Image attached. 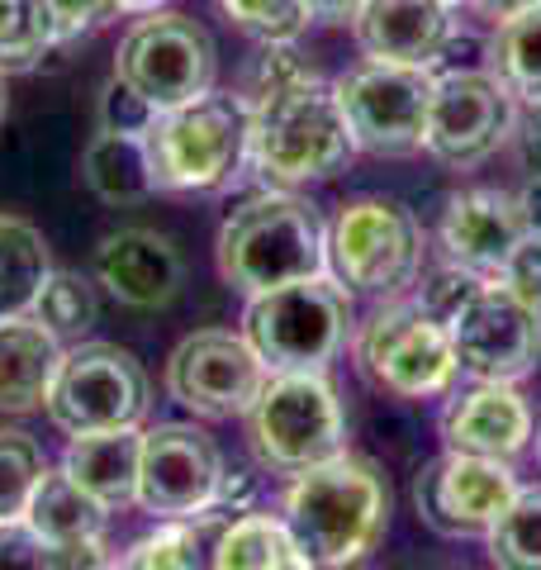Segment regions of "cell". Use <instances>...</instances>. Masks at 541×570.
Here are the masks:
<instances>
[{
    "mask_svg": "<svg viewBox=\"0 0 541 570\" xmlns=\"http://www.w3.org/2000/svg\"><path fill=\"white\" fill-rule=\"evenodd\" d=\"M167 0H105V14H153Z\"/></svg>",
    "mask_w": 541,
    "mask_h": 570,
    "instance_id": "cell-43",
    "label": "cell"
},
{
    "mask_svg": "<svg viewBox=\"0 0 541 570\" xmlns=\"http://www.w3.org/2000/svg\"><path fill=\"white\" fill-rule=\"evenodd\" d=\"M214 570H314V561L299 551L285 519L247 509L224 523L214 542Z\"/></svg>",
    "mask_w": 541,
    "mask_h": 570,
    "instance_id": "cell-24",
    "label": "cell"
},
{
    "mask_svg": "<svg viewBox=\"0 0 541 570\" xmlns=\"http://www.w3.org/2000/svg\"><path fill=\"white\" fill-rule=\"evenodd\" d=\"M352 333V291L328 272L247 295L243 337L266 371H323Z\"/></svg>",
    "mask_w": 541,
    "mask_h": 570,
    "instance_id": "cell-5",
    "label": "cell"
},
{
    "mask_svg": "<svg viewBox=\"0 0 541 570\" xmlns=\"http://www.w3.org/2000/svg\"><path fill=\"white\" fill-rule=\"evenodd\" d=\"M518 142H522V163L532 176H541V100H532L528 110L518 115Z\"/></svg>",
    "mask_w": 541,
    "mask_h": 570,
    "instance_id": "cell-39",
    "label": "cell"
},
{
    "mask_svg": "<svg viewBox=\"0 0 541 570\" xmlns=\"http://www.w3.org/2000/svg\"><path fill=\"white\" fill-rule=\"evenodd\" d=\"M6 110H10V96H6V71H0V124H6Z\"/></svg>",
    "mask_w": 541,
    "mask_h": 570,
    "instance_id": "cell-44",
    "label": "cell"
},
{
    "mask_svg": "<svg viewBox=\"0 0 541 570\" xmlns=\"http://www.w3.org/2000/svg\"><path fill=\"white\" fill-rule=\"evenodd\" d=\"M52 557H58V570H115L110 551H105L100 538H67V542H52Z\"/></svg>",
    "mask_w": 541,
    "mask_h": 570,
    "instance_id": "cell-37",
    "label": "cell"
},
{
    "mask_svg": "<svg viewBox=\"0 0 541 570\" xmlns=\"http://www.w3.org/2000/svg\"><path fill=\"white\" fill-rule=\"evenodd\" d=\"M43 471H48V461L39 442L29 433H6L0 428V519H24Z\"/></svg>",
    "mask_w": 541,
    "mask_h": 570,
    "instance_id": "cell-32",
    "label": "cell"
},
{
    "mask_svg": "<svg viewBox=\"0 0 541 570\" xmlns=\"http://www.w3.org/2000/svg\"><path fill=\"white\" fill-rule=\"evenodd\" d=\"M352 24L371 62L432 67L451 43V14L432 0H366Z\"/></svg>",
    "mask_w": 541,
    "mask_h": 570,
    "instance_id": "cell-20",
    "label": "cell"
},
{
    "mask_svg": "<svg viewBox=\"0 0 541 570\" xmlns=\"http://www.w3.org/2000/svg\"><path fill=\"white\" fill-rule=\"evenodd\" d=\"M361 6L366 0H304V10L314 14V20H328V24H342V20H356Z\"/></svg>",
    "mask_w": 541,
    "mask_h": 570,
    "instance_id": "cell-41",
    "label": "cell"
},
{
    "mask_svg": "<svg viewBox=\"0 0 541 570\" xmlns=\"http://www.w3.org/2000/svg\"><path fill=\"white\" fill-rule=\"evenodd\" d=\"M518 214H522V228L541 238V176H528V186L518 190Z\"/></svg>",
    "mask_w": 541,
    "mask_h": 570,
    "instance_id": "cell-40",
    "label": "cell"
},
{
    "mask_svg": "<svg viewBox=\"0 0 541 570\" xmlns=\"http://www.w3.org/2000/svg\"><path fill=\"white\" fill-rule=\"evenodd\" d=\"M219 6L233 24L262 43H295L299 29L309 24L304 0H219Z\"/></svg>",
    "mask_w": 541,
    "mask_h": 570,
    "instance_id": "cell-33",
    "label": "cell"
},
{
    "mask_svg": "<svg viewBox=\"0 0 541 570\" xmlns=\"http://www.w3.org/2000/svg\"><path fill=\"white\" fill-rule=\"evenodd\" d=\"M0 570H58V557L29 519H0Z\"/></svg>",
    "mask_w": 541,
    "mask_h": 570,
    "instance_id": "cell-34",
    "label": "cell"
},
{
    "mask_svg": "<svg viewBox=\"0 0 541 570\" xmlns=\"http://www.w3.org/2000/svg\"><path fill=\"white\" fill-rule=\"evenodd\" d=\"M356 366L371 385L400 400H432L456 381L451 333L423 299H394L356 337Z\"/></svg>",
    "mask_w": 541,
    "mask_h": 570,
    "instance_id": "cell-9",
    "label": "cell"
},
{
    "mask_svg": "<svg viewBox=\"0 0 541 570\" xmlns=\"http://www.w3.org/2000/svg\"><path fill=\"white\" fill-rule=\"evenodd\" d=\"M81 176L105 205H138V200H148V195H157L148 142L134 134L100 129L81 153Z\"/></svg>",
    "mask_w": 541,
    "mask_h": 570,
    "instance_id": "cell-23",
    "label": "cell"
},
{
    "mask_svg": "<svg viewBox=\"0 0 541 570\" xmlns=\"http://www.w3.org/2000/svg\"><path fill=\"white\" fill-rule=\"evenodd\" d=\"M390 523V485L375 461L337 452L285 490V528L314 570H352L375 551Z\"/></svg>",
    "mask_w": 541,
    "mask_h": 570,
    "instance_id": "cell-1",
    "label": "cell"
},
{
    "mask_svg": "<svg viewBox=\"0 0 541 570\" xmlns=\"http://www.w3.org/2000/svg\"><path fill=\"white\" fill-rule=\"evenodd\" d=\"M432 6H446V10H451V6H456V0H432Z\"/></svg>",
    "mask_w": 541,
    "mask_h": 570,
    "instance_id": "cell-45",
    "label": "cell"
},
{
    "mask_svg": "<svg viewBox=\"0 0 541 570\" xmlns=\"http://www.w3.org/2000/svg\"><path fill=\"white\" fill-rule=\"evenodd\" d=\"M328 272L337 285L371 299H400L423 272V228L400 200L361 195L328 228Z\"/></svg>",
    "mask_w": 541,
    "mask_h": 570,
    "instance_id": "cell-7",
    "label": "cell"
},
{
    "mask_svg": "<svg viewBox=\"0 0 541 570\" xmlns=\"http://www.w3.org/2000/svg\"><path fill=\"white\" fill-rule=\"evenodd\" d=\"M157 124V110L142 100L129 81L110 77V86L100 91V129L110 134H134V138H148V129Z\"/></svg>",
    "mask_w": 541,
    "mask_h": 570,
    "instance_id": "cell-35",
    "label": "cell"
},
{
    "mask_svg": "<svg viewBox=\"0 0 541 570\" xmlns=\"http://www.w3.org/2000/svg\"><path fill=\"white\" fill-rule=\"evenodd\" d=\"M247 105V163L276 186H304L347 167L356 142L328 81L304 77Z\"/></svg>",
    "mask_w": 541,
    "mask_h": 570,
    "instance_id": "cell-2",
    "label": "cell"
},
{
    "mask_svg": "<svg viewBox=\"0 0 541 570\" xmlns=\"http://www.w3.org/2000/svg\"><path fill=\"white\" fill-rule=\"evenodd\" d=\"M153 404L148 371L134 352L115 343H77L62 352V366L48 390V419L62 433H110V428H138Z\"/></svg>",
    "mask_w": 541,
    "mask_h": 570,
    "instance_id": "cell-10",
    "label": "cell"
},
{
    "mask_svg": "<svg viewBox=\"0 0 541 570\" xmlns=\"http://www.w3.org/2000/svg\"><path fill=\"white\" fill-rule=\"evenodd\" d=\"M494 570H541V490H518V499L484 532Z\"/></svg>",
    "mask_w": 541,
    "mask_h": 570,
    "instance_id": "cell-30",
    "label": "cell"
},
{
    "mask_svg": "<svg viewBox=\"0 0 541 570\" xmlns=\"http://www.w3.org/2000/svg\"><path fill=\"white\" fill-rule=\"evenodd\" d=\"M224 480V456L214 438L195 423H157L142 433L138 461V499L134 504L153 519H195L214 504Z\"/></svg>",
    "mask_w": 541,
    "mask_h": 570,
    "instance_id": "cell-16",
    "label": "cell"
},
{
    "mask_svg": "<svg viewBox=\"0 0 541 570\" xmlns=\"http://www.w3.org/2000/svg\"><path fill=\"white\" fill-rule=\"evenodd\" d=\"M432 71L400 62H361L347 77L333 81L347 134L361 153L375 157H409L423 153L427 138V105H432Z\"/></svg>",
    "mask_w": 541,
    "mask_h": 570,
    "instance_id": "cell-11",
    "label": "cell"
},
{
    "mask_svg": "<svg viewBox=\"0 0 541 570\" xmlns=\"http://www.w3.org/2000/svg\"><path fill=\"white\" fill-rule=\"evenodd\" d=\"M456 366L475 381H522L541 362V305L522 299L509 281L480 276L446 314Z\"/></svg>",
    "mask_w": 541,
    "mask_h": 570,
    "instance_id": "cell-8",
    "label": "cell"
},
{
    "mask_svg": "<svg viewBox=\"0 0 541 570\" xmlns=\"http://www.w3.org/2000/svg\"><path fill=\"white\" fill-rule=\"evenodd\" d=\"M270 371L252 352L243 333L228 328H200L171 352L167 362V395L186 404L200 419H233L247 414Z\"/></svg>",
    "mask_w": 541,
    "mask_h": 570,
    "instance_id": "cell-15",
    "label": "cell"
},
{
    "mask_svg": "<svg viewBox=\"0 0 541 570\" xmlns=\"http://www.w3.org/2000/svg\"><path fill=\"white\" fill-rule=\"evenodd\" d=\"M494 77L509 91L532 105L541 100V6L503 20L494 33Z\"/></svg>",
    "mask_w": 541,
    "mask_h": 570,
    "instance_id": "cell-27",
    "label": "cell"
},
{
    "mask_svg": "<svg viewBox=\"0 0 541 570\" xmlns=\"http://www.w3.org/2000/svg\"><path fill=\"white\" fill-rule=\"evenodd\" d=\"M537 456H541V433H537Z\"/></svg>",
    "mask_w": 541,
    "mask_h": 570,
    "instance_id": "cell-46",
    "label": "cell"
},
{
    "mask_svg": "<svg viewBox=\"0 0 541 570\" xmlns=\"http://www.w3.org/2000/svg\"><path fill=\"white\" fill-rule=\"evenodd\" d=\"M138 461H142L138 428H110V433L71 438L62 471L77 480L90 499H100L105 509H124L138 499Z\"/></svg>",
    "mask_w": 541,
    "mask_h": 570,
    "instance_id": "cell-22",
    "label": "cell"
},
{
    "mask_svg": "<svg viewBox=\"0 0 541 570\" xmlns=\"http://www.w3.org/2000/svg\"><path fill=\"white\" fill-rule=\"evenodd\" d=\"M39 324L58 337V343H81V337L96 328L100 318V299H96V285L77 272H48L39 299L29 309Z\"/></svg>",
    "mask_w": 541,
    "mask_h": 570,
    "instance_id": "cell-29",
    "label": "cell"
},
{
    "mask_svg": "<svg viewBox=\"0 0 541 570\" xmlns=\"http://www.w3.org/2000/svg\"><path fill=\"white\" fill-rule=\"evenodd\" d=\"M58 43L48 0H0V71H33Z\"/></svg>",
    "mask_w": 541,
    "mask_h": 570,
    "instance_id": "cell-28",
    "label": "cell"
},
{
    "mask_svg": "<svg viewBox=\"0 0 541 570\" xmlns=\"http://www.w3.org/2000/svg\"><path fill=\"white\" fill-rule=\"evenodd\" d=\"M52 272L48 243L20 214H0V318H20L33 309Z\"/></svg>",
    "mask_w": 541,
    "mask_h": 570,
    "instance_id": "cell-25",
    "label": "cell"
},
{
    "mask_svg": "<svg viewBox=\"0 0 541 570\" xmlns=\"http://www.w3.org/2000/svg\"><path fill=\"white\" fill-rule=\"evenodd\" d=\"M219 276L243 295L328 272V228L295 190H266L238 205L219 228Z\"/></svg>",
    "mask_w": 541,
    "mask_h": 570,
    "instance_id": "cell-3",
    "label": "cell"
},
{
    "mask_svg": "<svg viewBox=\"0 0 541 570\" xmlns=\"http://www.w3.org/2000/svg\"><path fill=\"white\" fill-rule=\"evenodd\" d=\"M209 523V513L195 519H161L148 538H138L115 570H200V528Z\"/></svg>",
    "mask_w": 541,
    "mask_h": 570,
    "instance_id": "cell-31",
    "label": "cell"
},
{
    "mask_svg": "<svg viewBox=\"0 0 541 570\" xmlns=\"http://www.w3.org/2000/svg\"><path fill=\"white\" fill-rule=\"evenodd\" d=\"M446 452L518 461L532 442V409L513 381H475L465 395H456L442 414Z\"/></svg>",
    "mask_w": 541,
    "mask_h": 570,
    "instance_id": "cell-19",
    "label": "cell"
},
{
    "mask_svg": "<svg viewBox=\"0 0 541 570\" xmlns=\"http://www.w3.org/2000/svg\"><path fill=\"white\" fill-rule=\"evenodd\" d=\"M48 10H52V20H58V39L62 43L105 20V0H48Z\"/></svg>",
    "mask_w": 541,
    "mask_h": 570,
    "instance_id": "cell-38",
    "label": "cell"
},
{
    "mask_svg": "<svg viewBox=\"0 0 541 570\" xmlns=\"http://www.w3.org/2000/svg\"><path fill=\"white\" fill-rule=\"evenodd\" d=\"M518 490L513 461L442 452L413 480V504H419V519L442 538H484Z\"/></svg>",
    "mask_w": 541,
    "mask_h": 570,
    "instance_id": "cell-14",
    "label": "cell"
},
{
    "mask_svg": "<svg viewBox=\"0 0 541 570\" xmlns=\"http://www.w3.org/2000/svg\"><path fill=\"white\" fill-rule=\"evenodd\" d=\"M499 281H509L522 299L541 305V238H532V234L522 238V243H518V253H513V262L503 266V276H499Z\"/></svg>",
    "mask_w": 541,
    "mask_h": 570,
    "instance_id": "cell-36",
    "label": "cell"
},
{
    "mask_svg": "<svg viewBox=\"0 0 541 570\" xmlns=\"http://www.w3.org/2000/svg\"><path fill=\"white\" fill-rule=\"evenodd\" d=\"M62 366V343L33 314L0 318V409L33 414L48 404L52 376Z\"/></svg>",
    "mask_w": 541,
    "mask_h": 570,
    "instance_id": "cell-21",
    "label": "cell"
},
{
    "mask_svg": "<svg viewBox=\"0 0 541 570\" xmlns=\"http://www.w3.org/2000/svg\"><path fill=\"white\" fill-rule=\"evenodd\" d=\"M115 77L153 105L157 115L214 91V43L186 14H148L119 39Z\"/></svg>",
    "mask_w": 541,
    "mask_h": 570,
    "instance_id": "cell-12",
    "label": "cell"
},
{
    "mask_svg": "<svg viewBox=\"0 0 541 570\" xmlns=\"http://www.w3.org/2000/svg\"><path fill=\"white\" fill-rule=\"evenodd\" d=\"M442 253L451 266L471 276H503V266L513 262L518 243L528 238L518 214V195L509 190H465L451 195L442 214Z\"/></svg>",
    "mask_w": 541,
    "mask_h": 570,
    "instance_id": "cell-17",
    "label": "cell"
},
{
    "mask_svg": "<svg viewBox=\"0 0 541 570\" xmlns=\"http://www.w3.org/2000/svg\"><path fill=\"white\" fill-rule=\"evenodd\" d=\"M105 513L110 509H105L100 499H90L67 471H43V480L33 485L24 519L39 528L48 542H67V538H100Z\"/></svg>",
    "mask_w": 541,
    "mask_h": 570,
    "instance_id": "cell-26",
    "label": "cell"
},
{
    "mask_svg": "<svg viewBox=\"0 0 541 570\" xmlns=\"http://www.w3.org/2000/svg\"><path fill=\"white\" fill-rule=\"evenodd\" d=\"M532 6H541V0H475V10L480 14H490V20H513V14H522V10H532Z\"/></svg>",
    "mask_w": 541,
    "mask_h": 570,
    "instance_id": "cell-42",
    "label": "cell"
},
{
    "mask_svg": "<svg viewBox=\"0 0 541 570\" xmlns=\"http://www.w3.org/2000/svg\"><path fill=\"white\" fill-rule=\"evenodd\" d=\"M96 281L129 309H167L186 285V257L157 228H119L96 247Z\"/></svg>",
    "mask_w": 541,
    "mask_h": 570,
    "instance_id": "cell-18",
    "label": "cell"
},
{
    "mask_svg": "<svg viewBox=\"0 0 541 570\" xmlns=\"http://www.w3.org/2000/svg\"><path fill=\"white\" fill-rule=\"evenodd\" d=\"M142 142L157 190H219L247 163V105L243 96L205 91L157 115Z\"/></svg>",
    "mask_w": 541,
    "mask_h": 570,
    "instance_id": "cell-6",
    "label": "cell"
},
{
    "mask_svg": "<svg viewBox=\"0 0 541 570\" xmlns=\"http://www.w3.org/2000/svg\"><path fill=\"white\" fill-rule=\"evenodd\" d=\"M247 442L266 471L299 475L347 452V414L323 371H270L247 404Z\"/></svg>",
    "mask_w": 541,
    "mask_h": 570,
    "instance_id": "cell-4",
    "label": "cell"
},
{
    "mask_svg": "<svg viewBox=\"0 0 541 570\" xmlns=\"http://www.w3.org/2000/svg\"><path fill=\"white\" fill-rule=\"evenodd\" d=\"M513 134H518V96L494 71H446V77L432 81L423 153H432L442 167L456 171L480 167Z\"/></svg>",
    "mask_w": 541,
    "mask_h": 570,
    "instance_id": "cell-13",
    "label": "cell"
}]
</instances>
